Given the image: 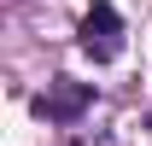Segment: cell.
Here are the masks:
<instances>
[{
    "label": "cell",
    "mask_w": 152,
    "mask_h": 146,
    "mask_svg": "<svg viewBox=\"0 0 152 146\" xmlns=\"http://www.w3.org/2000/svg\"><path fill=\"white\" fill-rule=\"evenodd\" d=\"M82 53L94 58V64H111L123 53V18H117L111 0H94L88 6V18H82Z\"/></svg>",
    "instance_id": "cell-1"
},
{
    "label": "cell",
    "mask_w": 152,
    "mask_h": 146,
    "mask_svg": "<svg viewBox=\"0 0 152 146\" xmlns=\"http://www.w3.org/2000/svg\"><path fill=\"white\" fill-rule=\"evenodd\" d=\"M88 105H94V88L70 82V76H53L47 93H35V117H47V123H76Z\"/></svg>",
    "instance_id": "cell-2"
}]
</instances>
